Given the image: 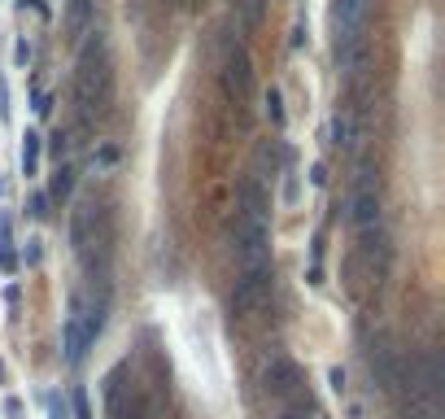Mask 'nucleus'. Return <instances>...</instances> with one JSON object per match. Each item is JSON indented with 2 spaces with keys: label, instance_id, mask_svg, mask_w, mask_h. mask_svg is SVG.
I'll use <instances>...</instances> for the list:
<instances>
[{
  "label": "nucleus",
  "instance_id": "12",
  "mask_svg": "<svg viewBox=\"0 0 445 419\" xmlns=\"http://www.w3.org/2000/svg\"><path fill=\"white\" fill-rule=\"evenodd\" d=\"M332 144L336 149H350L354 144V114L350 109H336L332 114Z\"/></svg>",
  "mask_w": 445,
  "mask_h": 419
},
{
  "label": "nucleus",
  "instance_id": "5",
  "mask_svg": "<svg viewBox=\"0 0 445 419\" xmlns=\"http://www.w3.org/2000/svg\"><path fill=\"white\" fill-rule=\"evenodd\" d=\"M223 88H227V96H236V101H244V96L253 92V61H249L244 48H232V53H227V61H223Z\"/></svg>",
  "mask_w": 445,
  "mask_h": 419
},
{
  "label": "nucleus",
  "instance_id": "28",
  "mask_svg": "<svg viewBox=\"0 0 445 419\" xmlns=\"http://www.w3.org/2000/svg\"><path fill=\"white\" fill-rule=\"evenodd\" d=\"M0 192H5V184H0Z\"/></svg>",
  "mask_w": 445,
  "mask_h": 419
},
{
  "label": "nucleus",
  "instance_id": "16",
  "mask_svg": "<svg viewBox=\"0 0 445 419\" xmlns=\"http://www.w3.org/2000/svg\"><path fill=\"white\" fill-rule=\"evenodd\" d=\"M240 9H244V26H258L262 22V9H267V0H240Z\"/></svg>",
  "mask_w": 445,
  "mask_h": 419
},
{
  "label": "nucleus",
  "instance_id": "25",
  "mask_svg": "<svg viewBox=\"0 0 445 419\" xmlns=\"http://www.w3.org/2000/svg\"><path fill=\"white\" fill-rule=\"evenodd\" d=\"M26 262H31V267L40 262V240H26Z\"/></svg>",
  "mask_w": 445,
  "mask_h": 419
},
{
  "label": "nucleus",
  "instance_id": "11",
  "mask_svg": "<svg viewBox=\"0 0 445 419\" xmlns=\"http://www.w3.org/2000/svg\"><path fill=\"white\" fill-rule=\"evenodd\" d=\"M92 214H96V205H79L70 219V245L79 253H88V245H92Z\"/></svg>",
  "mask_w": 445,
  "mask_h": 419
},
{
  "label": "nucleus",
  "instance_id": "9",
  "mask_svg": "<svg viewBox=\"0 0 445 419\" xmlns=\"http://www.w3.org/2000/svg\"><path fill=\"white\" fill-rule=\"evenodd\" d=\"M92 13H96V0H65V35H70V40L88 35Z\"/></svg>",
  "mask_w": 445,
  "mask_h": 419
},
{
  "label": "nucleus",
  "instance_id": "15",
  "mask_svg": "<svg viewBox=\"0 0 445 419\" xmlns=\"http://www.w3.org/2000/svg\"><path fill=\"white\" fill-rule=\"evenodd\" d=\"M267 118L275 127H284V96H279V88H267Z\"/></svg>",
  "mask_w": 445,
  "mask_h": 419
},
{
  "label": "nucleus",
  "instance_id": "26",
  "mask_svg": "<svg viewBox=\"0 0 445 419\" xmlns=\"http://www.w3.org/2000/svg\"><path fill=\"white\" fill-rule=\"evenodd\" d=\"M284 419H310V406H292V411H284Z\"/></svg>",
  "mask_w": 445,
  "mask_h": 419
},
{
  "label": "nucleus",
  "instance_id": "17",
  "mask_svg": "<svg viewBox=\"0 0 445 419\" xmlns=\"http://www.w3.org/2000/svg\"><path fill=\"white\" fill-rule=\"evenodd\" d=\"M70 406H75V419H92V406H88V389H75V393H70Z\"/></svg>",
  "mask_w": 445,
  "mask_h": 419
},
{
  "label": "nucleus",
  "instance_id": "24",
  "mask_svg": "<svg viewBox=\"0 0 445 419\" xmlns=\"http://www.w3.org/2000/svg\"><path fill=\"white\" fill-rule=\"evenodd\" d=\"M327 380H332V389H336V393L345 389V372H341V367H332V372H327Z\"/></svg>",
  "mask_w": 445,
  "mask_h": 419
},
{
  "label": "nucleus",
  "instance_id": "10",
  "mask_svg": "<svg viewBox=\"0 0 445 419\" xmlns=\"http://www.w3.org/2000/svg\"><path fill=\"white\" fill-rule=\"evenodd\" d=\"M236 209H249V214H267V209H271L267 192H262V184L253 180V175L236 184Z\"/></svg>",
  "mask_w": 445,
  "mask_h": 419
},
{
  "label": "nucleus",
  "instance_id": "4",
  "mask_svg": "<svg viewBox=\"0 0 445 419\" xmlns=\"http://www.w3.org/2000/svg\"><path fill=\"white\" fill-rule=\"evenodd\" d=\"M262 389L271 397H292L302 389V367H297L288 354H271V358L262 363Z\"/></svg>",
  "mask_w": 445,
  "mask_h": 419
},
{
  "label": "nucleus",
  "instance_id": "22",
  "mask_svg": "<svg viewBox=\"0 0 445 419\" xmlns=\"http://www.w3.org/2000/svg\"><path fill=\"white\" fill-rule=\"evenodd\" d=\"M13 61H18V66H26V61H31V44H18V48H13Z\"/></svg>",
  "mask_w": 445,
  "mask_h": 419
},
{
  "label": "nucleus",
  "instance_id": "23",
  "mask_svg": "<svg viewBox=\"0 0 445 419\" xmlns=\"http://www.w3.org/2000/svg\"><path fill=\"white\" fill-rule=\"evenodd\" d=\"M310 184L323 188V184H327V166H315V171H310Z\"/></svg>",
  "mask_w": 445,
  "mask_h": 419
},
{
  "label": "nucleus",
  "instance_id": "8",
  "mask_svg": "<svg viewBox=\"0 0 445 419\" xmlns=\"http://www.w3.org/2000/svg\"><path fill=\"white\" fill-rule=\"evenodd\" d=\"M350 219H354L358 232H375V228H380V192H358Z\"/></svg>",
  "mask_w": 445,
  "mask_h": 419
},
{
  "label": "nucleus",
  "instance_id": "27",
  "mask_svg": "<svg viewBox=\"0 0 445 419\" xmlns=\"http://www.w3.org/2000/svg\"><path fill=\"white\" fill-rule=\"evenodd\" d=\"M48 109H53V101H48V96L40 92V96H36V114H48Z\"/></svg>",
  "mask_w": 445,
  "mask_h": 419
},
{
  "label": "nucleus",
  "instance_id": "20",
  "mask_svg": "<svg viewBox=\"0 0 445 419\" xmlns=\"http://www.w3.org/2000/svg\"><path fill=\"white\" fill-rule=\"evenodd\" d=\"M0 253H9V214H0Z\"/></svg>",
  "mask_w": 445,
  "mask_h": 419
},
{
  "label": "nucleus",
  "instance_id": "6",
  "mask_svg": "<svg viewBox=\"0 0 445 419\" xmlns=\"http://www.w3.org/2000/svg\"><path fill=\"white\" fill-rule=\"evenodd\" d=\"M367 358H371V376L375 384H380L384 393H398V349H393L384 336L367 349Z\"/></svg>",
  "mask_w": 445,
  "mask_h": 419
},
{
  "label": "nucleus",
  "instance_id": "14",
  "mask_svg": "<svg viewBox=\"0 0 445 419\" xmlns=\"http://www.w3.org/2000/svg\"><path fill=\"white\" fill-rule=\"evenodd\" d=\"M18 162H22V175H36V171H40V136H36V132H26V136H22Z\"/></svg>",
  "mask_w": 445,
  "mask_h": 419
},
{
  "label": "nucleus",
  "instance_id": "3",
  "mask_svg": "<svg viewBox=\"0 0 445 419\" xmlns=\"http://www.w3.org/2000/svg\"><path fill=\"white\" fill-rule=\"evenodd\" d=\"M271 284H275V271H271V267L240 271V276H236V288H232V315L258 310V306L271 297Z\"/></svg>",
  "mask_w": 445,
  "mask_h": 419
},
{
  "label": "nucleus",
  "instance_id": "1",
  "mask_svg": "<svg viewBox=\"0 0 445 419\" xmlns=\"http://www.w3.org/2000/svg\"><path fill=\"white\" fill-rule=\"evenodd\" d=\"M109 92H114V74H109V53H105V35H96L79 48V61H75V105H79V118L96 122L109 105Z\"/></svg>",
  "mask_w": 445,
  "mask_h": 419
},
{
  "label": "nucleus",
  "instance_id": "18",
  "mask_svg": "<svg viewBox=\"0 0 445 419\" xmlns=\"http://www.w3.org/2000/svg\"><path fill=\"white\" fill-rule=\"evenodd\" d=\"M48 415H53V419H65V402H61V393H48Z\"/></svg>",
  "mask_w": 445,
  "mask_h": 419
},
{
  "label": "nucleus",
  "instance_id": "21",
  "mask_svg": "<svg viewBox=\"0 0 445 419\" xmlns=\"http://www.w3.org/2000/svg\"><path fill=\"white\" fill-rule=\"evenodd\" d=\"M114 162H118V149H101V153H96V166H114Z\"/></svg>",
  "mask_w": 445,
  "mask_h": 419
},
{
  "label": "nucleus",
  "instance_id": "7",
  "mask_svg": "<svg viewBox=\"0 0 445 419\" xmlns=\"http://www.w3.org/2000/svg\"><path fill=\"white\" fill-rule=\"evenodd\" d=\"M61 349H65V363L70 367H79L88 358V336H84V306L79 301H70V315H65V336H61Z\"/></svg>",
  "mask_w": 445,
  "mask_h": 419
},
{
  "label": "nucleus",
  "instance_id": "13",
  "mask_svg": "<svg viewBox=\"0 0 445 419\" xmlns=\"http://www.w3.org/2000/svg\"><path fill=\"white\" fill-rule=\"evenodd\" d=\"M70 192H75V171H70V166H57V171H53V184H48L44 197H48V201H65Z\"/></svg>",
  "mask_w": 445,
  "mask_h": 419
},
{
  "label": "nucleus",
  "instance_id": "19",
  "mask_svg": "<svg viewBox=\"0 0 445 419\" xmlns=\"http://www.w3.org/2000/svg\"><path fill=\"white\" fill-rule=\"evenodd\" d=\"M31 214H36V219L48 214V197H44V192H36V197H31Z\"/></svg>",
  "mask_w": 445,
  "mask_h": 419
},
{
  "label": "nucleus",
  "instance_id": "2",
  "mask_svg": "<svg viewBox=\"0 0 445 419\" xmlns=\"http://www.w3.org/2000/svg\"><path fill=\"white\" fill-rule=\"evenodd\" d=\"M367 18H371V0H336L332 5L336 70L341 74H358L362 57H367Z\"/></svg>",
  "mask_w": 445,
  "mask_h": 419
}]
</instances>
